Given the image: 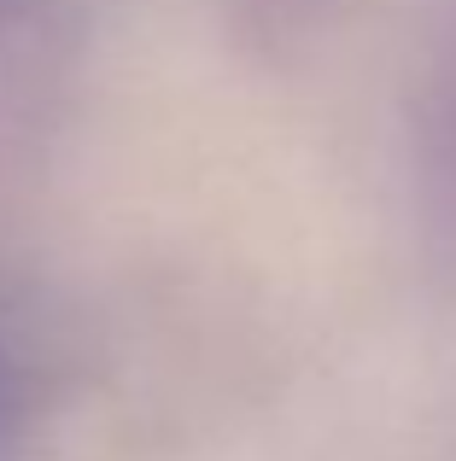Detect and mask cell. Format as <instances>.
<instances>
[{
	"instance_id": "cell-1",
	"label": "cell",
	"mask_w": 456,
	"mask_h": 461,
	"mask_svg": "<svg viewBox=\"0 0 456 461\" xmlns=\"http://www.w3.org/2000/svg\"><path fill=\"white\" fill-rule=\"evenodd\" d=\"M0 420H6V368H0Z\"/></svg>"
}]
</instances>
